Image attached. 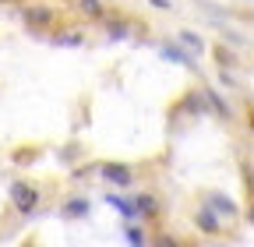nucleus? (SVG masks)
Masks as SVG:
<instances>
[{"label":"nucleus","mask_w":254,"mask_h":247,"mask_svg":"<svg viewBox=\"0 0 254 247\" xmlns=\"http://www.w3.org/2000/svg\"><path fill=\"white\" fill-rule=\"evenodd\" d=\"M11 201H14L18 212H32V208L39 205V191L28 187L25 180H14V184H11Z\"/></svg>","instance_id":"obj_1"},{"label":"nucleus","mask_w":254,"mask_h":247,"mask_svg":"<svg viewBox=\"0 0 254 247\" xmlns=\"http://www.w3.org/2000/svg\"><path fill=\"white\" fill-rule=\"evenodd\" d=\"M25 25L32 28V32H50L53 28V7H43V4H36V7H25Z\"/></svg>","instance_id":"obj_2"},{"label":"nucleus","mask_w":254,"mask_h":247,"mask_svg":"<svg viewBox=\"0 0 254 247\" xmlns=\"http://www.w3.org/2000/svg\"><path fill=\"white\" fill-rule=\"evenodd\" d=\"M103 170V177L110 180V184H120V187H127L134 177H131V166H124V163H103L99 166Z\"/></svg>","instance_id":"obj_3"},{"label":"nucleus","mask_w":254,"mask_h":247,"mask_svg":"<svg viewBox=\"0 0 254 247\" xmlns=\"http://www.w3.org/2000/svg\"><path fill=\"white\" fill-rule=\"evenodd\" d=\"M194 223H198V230H201V233H219V230H222V226H219V219L212 215V208H198V212H194Z\"/></svg>","instance_id":"obj_4"},{"label":"nucleus","mask_w":254,"mask_h":247,"mask_svg":"<svg viewBox=\"0 0 254 247\" xmlns=\"http://www.w3.org/2000/svg\"><path fill=\"white\" fill-rule=\"evenodd\" d=\"M163 57H166V60H173V64H184V67H190V71H198L194 57L184 53V50H177V46H163Z\"/></svg>","instance_id":"obj_5"},{"label":"nucleus","mask_w":254,"mask_h":247,"mask_svg":"<svg viewBox=\"0 0 254 247\" xmlns=\"http://www.w3.org/2000/svg\"><path fill=\"white\" fill-rule=\"evenodd\" d=\"M177 43L187 46L190 53H201V50H205V43L198 39V32H177Z\"/></svg>","instance_id":"obj_6"},{"label":"nucleus","mask_w":254,"mask_h":247,"mask_svg":"<svg viewBox=\"0 0 254 247\" xmlns=\"http://www.w3.org/2000/svg\"><path fill=\"white\" fill-rule=\"evenodd\" d=\"M64 215H67V219H81V215H88V201H81V198L67 201L64 205Z\"/></svg>","instance_id":"obj_7"},{"label":"nucleus","mask_w":254,"mask_h":247,"mask_svg":"<svg viewBox=\"0 0 254 247\" xmlns=\"http://www.w3.org/2000/svg\"><path fill=\"white\" fill-rule=\"evenodd\" d=\"M134 208H138L141 215H155V212H159V201H155L152 194H141V198L134 201Z\"/></svg>","instance_id":"obj_8"},{"label":"nucleus","mask_w":254,"mask_h":247,"mask_svg":"<svg viewBox=\"0 0 254 247\" xmlns=\"http://www.w3.org/2000/svg\"><path fill=\"white\" fill-rule=\"evenodd\" d=\"M81 14H88V18H103V0H81Z\"/></svg>","instance_id":"obj_9"},{"label":"nucleus","mask_w":254,"mask_h":247,"mask_svg":"<svg viewBox=\"0 0 254 247\" xmlns=\"http://www.w3.org/2000/svg\"><path fill=\"white\" fill-rule=\"evenodd\" d=\"M110 205H113L117 212H124V215H127V219H134V215H138V208H134V201H124V198H110Z\"/></svg>","instance_id":"obj_10"},{"label":"nucleus","mask_w":254,"mask_h":247,"mask_svg":"<svg viewBox=\"0 0 254 247\" xmlns=\"http://www.w3.org/2000/svg\"><path fill=\"white\" fill-rule=\"evenodd\" d=\"M201 96H205V99H208V103H212V106L219 110V117H230V110H226V103H222V99H219V92H215V88H208V92H201Z\"/></svg>","instance_id":"obj_11"},{"label":"nucleus","mask_w":254,"mask_h":247,"mask_svg":"<svg viewBox=\"0 0 254 247\" xmlns=\"http://www.w3.org/2000/svg\"><path fill=\"white\" fill-rule=\"evenodd\" d=\"M215 60H219L222 67H233V64H237V57H233L226 46H215Z\"/></svg>","instance_id":"obj_12"},{"label":"nucleus","mask_w":254,"mask_h":247,"mask_svg":"<svg viewBox=\"0 0 254 247\" xmlns=\"http://www.w3.org/2000/svg\"><path fill=\"white\" fill-rule=\"evenodd\" d=\"M212 205H215L219 212H226V215H233V212H237V205H233L230 198H222V194H212Z\"/></svg>","instance_id":"obj_13"},{"label":"nucleus","mask_w":254,"mask_h":247,"mask_svg":"<svg viewBox=\"0 0 254 247\" xmlns=\"http://www.w3.org/2000/svg\"><path fill=\"white\" fill-rule=\"evenodd\" d=\"M110 36H113V39H124V36H127V25L113 21V25H110Z\"/></svg>","instance_id":"obj_14"},{"label":"nucleus","mask_w":254,"mask_h":247,"mask_svg":"<svg viewBox=\"0 0 254 247\" xmlns=\"http://www.w3.org/2000/svg\"><path fill=\"white\" fill-rule=\"evenodd\" d=\"M127 240H131V244H145V233L138 226H131V230H127Z\"/></svg>","instance_id":"obj_15"},{"label":"nucleus","mask_w":254,"mask_h":247,"mask_svg":"<svg viewBox=\"0 0 254 247\" xmlns=\"http://www.w3.org/2000/svg\"><path fill=\"white\" fill-rule=\"evenodd\" d=\"M152 7H159V11H170V0H148Z\"/></svg>","instance_id":"obj_16"},{"label":"nucleus","mask_w":254,"mask_h":247,"mask_svg":"<svg viewBox=\"0 0 254 247\" xmlns=\"http://www.w3.org/2000/svg\"><path fill=\"white\" fill-rule=\"evenodd\" d=\"M247 120H251V131H254V106L247 110Z\"/></svg>","instance_id":"obj_17"},{"label":"nucleus","mask_w":254,"mask_h":247,"mask_svg":"<svg viewBox=\"0 0 254 247\" xmlns=\"http://www.w3.org/2000/svg\"><path fill=\"white\" fill-rule=\"evenodd\" d=\"M251 223H254V205H251Z\"/></svg>","instance_id":"obj_18"}]
</instances>
